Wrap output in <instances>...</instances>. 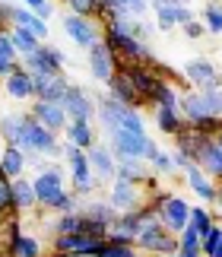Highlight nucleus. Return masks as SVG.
Returning <instances> with one entry per match:
<instances>
[{
	"instance_id": "nucleus-1",
	"label": "nucleus",
	"mask_w": 222,
	"mask_h": 257,
	"mask_svg": "<svg viewBox=\"0 0 222 257\" xmlns=\"http://www.w3.org/2000/svg\"><path fill=\"white\" fill-rule=\"evenodd\" d=\"M111 146L108 150L115 153V159H143L149 162L156 156L159 146L149 140L146 134H130V131H111Z\"/></svg>"
},
{
	"instance_id": "nucleus-2",
	"label": "nucleus",
	"mask_w": 222,
	"mask_h": 257,
	"mask_svg": "<svg viewBox=\"0 0 222 257\" xmlns=\"http://www.w3.org/2000/svg\"><path fill=\"white\" fill-rule=\"evenodd\" d=\"M19 150L42 153V156H60V146H57L54 131H48L45 124H38L32 114L23 117V143H19Z\"/></svg>"
},
{
	"instance_id": "nucleus-3",
	"label": "nucleus",
	"mask_w": 222,
	"mask_h": 257,
	"mask_svg": "<svg viewBox=\"0 0 222 257\" xmlns=\"http://www.w3.org/2000/svg\"><path fill=\"white\" fill-rule=\"evenodd\" d=\"M105 45L115 51V57H124L127 64H143V61L153 57L146 42L134 38L130 32H115V29H108V26H105Z\"/></svg>"
},
{
	"instance_id": "nucleus-4",
	"label": "nucleus",
	"mask_w": 222,
	"mask_h": 257,
	"mask_svg": "<svg viewBox=\"0 0 222 257\" xmlns=\"http://www.w3.org/2000/svg\"><path fill=\"white\" fill-rule=\"evenodd\" d=\"M108 238H92V235L73 232V235H54V251L70 257H102Z\"/></svg>"
},
{
	"instance_id": "nucleus-5",
	"label": "nucleus",
	"mask_w": 222,
	"mask_h": 257,
	"mask_svg": "<svg viewBox=\"0 0 222 257\" xmlns=\"http://www.w3.org/2000/svg\"><path fill=\"white\" fill-rule=\"evenodd\" d=\"M156 213H159V222L165 225L168 232H181V229H187V216H190V203L184 200V197H175V194H162L159 197V203H156Z\"/></svg>"
},
{
	"instance_id": "nucleus-6",
	"label": "nucleus",
	"mask_w": 222,
	"mask_h": 257,
	"mask_svg": "<svg viewBox=\"0 0 222 257\" xmlns=\"http://www.w3.org/2000/svg\"><path fill=\"white\" fill-rule=\"evenodd\" d=\"M67 162H70V175H73V191L76 194H92L95 191V175L89 169V156L86 150L70 143L67 146Z\"/></svg>"
},
{
	"instance_id": "nucleus-7",
	"label": "nucleus",
	"mask_w": 222,
	"mask_h": 257,
	"mask_svg": "<svg viewBox=\"0 0 222 257\" xmlns=\"http://www.w3.org/2000/svg\"><path fill=\"white\" fill-rule=\"evenodd\" d=\"M60 108L67 111L70 121H92L95 117V98L79 86H67V92L60 95Z\"/></svg>"
},
{
	"instance_id": "nucleus-8",
	"label": "nucleus",
	"mask_w": 222,
	"mask_h": 257,
	"mask_svg": "<svg viewBox=\"0 0 222 257\" xmlns=\"http://www.w3.org/2000/svg\"><path fill=\"white\" fill-rule=\"evenodd\" d=\"M64 35L73 38V42H76L79 48H86V51H89L92 45L102 42V32H98V26L92 23V16H76V13L64 16Z\"/></svg>"
},
{
	"instance_id": "nucleus-9",
	"label": "nucleus",
	"mask_w": 222,
	"mask_h": 257,
	"mask_svg": "<svg viewBox=\"0 0 222 257\" xmlns=\"http://www.w3.org/2000/svg\"><path fill=\"white\" fill-rule=\"evenodd\" d=\"M32 187H35V200L51 210V203L64 194V175H60L57 169H38Z\"/></svg>"
},
{
	"instance_id": "nucleus-10",
	"label": "nucleus",
	"mask_w": 222,
	"mask_h": 257,
	"mask_svg": "<svg viewBox=\"0 0 222 257\" xmlns=\"http://www.w3.org/2000/svg\"><path fill=\"white\" fill-rule=\"evenodd\" d=\"M115 70H118V57H115V51H111L105 42L89 48V73H92V80L108 83L111 76H115Z\"/></svg>"
},
{
	"instance_id": "nucleus-11",
	"label": "nucleus",
	"mask_w": 222,
	"mask_h": 257,
	"mask_svg": "<svg viewBox=\"0 0 222 257\" xmlns=\"http://www.w3.org/2000/svg\"><path fill=\"white\" fill-rule=\"evenodd\" d=\"M137 248H143L149 254H168V251H178V238H175V232H168L165 225H156V229H149V232H140L137 235Z\"/></svg>"
},
{
	"instance_id": "nucleus-12",
	"label": "nucleus",
	"mask_w": 222,
	"mask_h": 257,
	"mask_svg": "<svg viewBox=\"0 0 222 257\" xmlns=\"http://www.w3.org/2000/svg\"><path fill=\"white\" fill-rule=\"evenodd\" d=\"M184 76L194 83L197 92H203V89H213V86H222V80H219L213 61H206V57H194V61H187V64H184Z\"/></svg>"
},
{
	"instance_id": "nucleus-13",
	"label": "nucleus",
	"mask_w": 222,
	"mask_h": 257,
	"mask_svg": "<svg viewBox=\"0 0 222 257\" xmlns=\"http://www.w3.org/2000/svg\"><path fill=\"white\" fill-rule=\"evenodd\" d=\"M89 169H92L95 181H115L118 178V162H115V153L102 143H92L89 146Z\"/></svg>"
},
{
	"instance_id": "nucleus-14",
	"label": "nucleus",
	"mask_w": 222,
	"mask_h": 257,
	"mask_svg": "<svg viewBox=\"0 0 222 257\" xmlns=\"http://www.w3.org/2000/svg\"><path fill=\"white\" fill-rule=\"evenodd\" d=\"M121 70H124V76L130 80V86L137 89V95H140V98H146V102L153 98L156 86H159V76L146 67V61H143V64H124Z\"/></svg>"
},
{
	"instance_id": "nucleus-15",
	"label": "nucleus",
	"mask_w": 222,
	"mask_h": 257,
	"mask_svg": "<svg viewBox=\"0 0 222 257\" xmlns=\"http://www.w3.org/2000/svg\"><path fill=\"white\" fill-rule=\"evenodd\" d=\"M7 16H10V23H13V26L26 29V32H29V35H35L38 42H45V38H48V26H45V19L38 16V13H32V10L10 4V7H7Z\"/></svg>"
},
{
	"instance_id": "nucleus-16",
	"label": "nucleus",
	"mask_w": 222,
	"mask_h": 257,
	"mask_svg": "<svg viewBox=\"0 0 222 257\" xmlns=\"http://www.w3.org/2000/svg\"><path fill=\"white\" fill-rule=\"evenodd\" d=\"M29 76H32L35 98H45V102H60V95L67 92V80L60 73H29Z\"/></svg>"
},
{
	"instance_id": "nucleus-17",
	"label": "nucleus",
	"mask_w": 222,
	"mask_h": 257,
	"mask_svg": "<svg viewBox=\"0 0 222 257\" xmlns=\"http://www.w3.org/2000/svg\"><path fill=\"white\" fill-rule=\"evenodd\" d=\"M32 117L38 124H45L48 131H54V134L67 127V111L60 108V102H45V98H38L32 105Z\"/></svg>"
},
{
	"instance_id": "nucleus-18",
	"label": "nucleus",
	"mask_w": 222,
	"mask_h": 257,
	"mask_svg": "<svg viewBox=\"0 0 222 257\" xmlns=\"http://www.w3.org/2000/svg\"><path fill=\"white\" fill-rule=\"evenodd\" d=\"M105 86H108V95L115 98V102H121V105H130V108H140V105H146L143 98L137 95V89L130 86V80L124 76V70H121V67L115 70V76H111V80H108Z\"/></svg>"
},
{
	"instance_id": "nucleus-19",
	"label": "nucleus",
	"mask_w": 222,
	"mask_h": 257,
	"mask_svg": "<svg viewBox=\"0 0 222 257\" xmlns=\"http://www.w3.org/2000/svg\"><path fill=\"white\" fill-rule=\"evenodd\" d=\"M111 206H115L118 213H127V210H134V206H140L137 184L124 181V178H115V181H111Z\"/></svg>"
},
{
	"instance_id": "nucleus-20",
	"label": "nucleus",
	"mask_w": 222,
	"mask_h": 257,
	"mask_svg": "<svg viewBox=\"0 0 222 257\" xmlns=\"http://www.w3.org/2000/svg\"><path fill=\"white\" fill-rule=\"evenodd\" d=\"M4 86H7V92L13 95V98H35V89H32V76H29L26 67H13V73L4 76Z\"/></svg>"
},
{
	"instance_id": "nucleus-21",
	"label": "nucleus",
	"mask_w": 222,
	"mask_h": 257,
	"mask_svg": "<svg viewBox=\"0 0 222 257\" xmlns=\"http://www.w3.org/2000/svg\"><path fill=\"white\" fill-rule=\"evenodd\" d=\"M184 175H187V184H190V191H194V194H200L203 200H219V191L209 184V175L203 169H197V165L190 162L187 169H184Z\"/></svg>"
},
{
	"instance_id": "nucleus-22",
	"label": "nucleus",
	"mask_w": 222,
	"mask_h": 257,
	"mask_svg": "<svg viewBox=\"0 0 222 257\" xmlns=\"http://www.w3.org/2000/svg\"><path fill=\"white\" fill-rule=\"evenodd\" d=\"M0 169H4V175L13 181V178H19L23 175V169H26V150H19V146H4L0 150Z\"/></svg>"
},
{
	"instance_id": "nucleus-23",
	"label": "nucleus",
	"mask_w": 222,
	"mask_h": 257,
	"mask_svg": "<svg viewBox=\"0 0 222 257\" xmlns=\"http://www.w3.org/2000/svg\"><path fill=\"white\" fill-rule=\"evenodd\" d=\"M118 178H124V181H130V184H140V181L156 184L153 175L146 172L143 159H118Z\"/></svg>"
},
{
	"instance_id": "nucleus-24",
	"label": "nucleus",
	"mask_w": 222,
	"mask_h": 257,
	"mask_svg": "<svg viewBox=\"0 0 222 257\" xmlns=\"http://www.w3.org/2000/svg\"><path fill=\"white\" fill-rule=\"evenodd\" d=\"M67 140L79 146V150H89V146L95 143V134H92V121H70L67 127Z\"/></svg>"
},
{
	"instance_id": "nucleus-25",
	"label": "nucleus",
	"mask_w": 222,
	"mask_h": 257,
	"mask_svg": "<svg viewBox=\"0 0 222 257\" xmlns=\"http://www.w3.org/2000/svg\"><path fill=\"white\" fill-rule=\"evenodd\" d=\"M13 210H32V206L38 203L35 200V187H32V181H26L23 175L19 178H13Z\"/></svg>"
},
{
	"instance_id": "nucleus-26",
	"label": "nucleus",
	"mask_w": 222,
	"mask_h": 257,
	"mask_svg": "<svg viewBox=\"0 0 222 257\" xmlns=\"http://www.w3.org/2000/svg\"><path fill=\"white\" fill-rule=\"evenodd\" d=\"M178 105H181V111H184V117H187L190 124L209 114V108H206V98H203V92H187V95H181V102H178Z\"/></svg>"
},
{
	"instance_id": "nucleus-27",
	"label": "nucleus",
	"mask_w": 222,
	"mask_h": 257,
	"mask_svg": "<svg viewBox=\"0 0 222 257\" xmlns=\"http://www.w3.org/2000/svg\"><path fill=\"white\" fill-rule=\"evenodd\" d=\"M86 219H92V222H102L111 229V222L118 219V210L111 206V200H92V203H86V210H83Z\"/></svg>"
},
{
	"instance_id": "nucleus-28",
	"label": "nucleus",
	"mask_w": 222,
	"mask_h": 257,
	"mask_svg": "<svg viewBox=\"0 0 222 257\" xmlns=\"http://www.w3.org/2000/svg\"><path fill=\"white\" fill-rule=\"evenodd\" d=\"M156 124H159V131L168 134V137H178L181 131H184L178 108H156Z\"/></svg>"
},
{
	"instance_id": "nucleus-29",
	"label": "nucleus",
	"mask_w": 222,
	"mask_h": 257,
	"mask_svg": "<svg viewBox=\"0 0 222 257\" xmlns=\"http://www.w3.org/2000/svg\"><path fill=\"white\" fill-rule=\"evenodd\" d=\"M197 162L203 165V172L209 175V178H222V150L216 143H209L203 153L197 156Z\"/></svg>"
},
{
	"instance_id": "nucleus-30",
	"label": "nucleus",
	"mask_w": 222,
	"mask_h": 257,
	"mask_svg": "<svg viewBox=\"0 0 222 257\" xmlns=\"http://www.w3.org/2000/svg\"><path fill=\"white\" fill-rule=\"evenodd\" d=\"M10 42H13L16 54H23V57H26V54H35V51H38V45H42L35 35H29L26 29H19V26L10 29Z\"/></svg>"
},
{
	"instance_id": "nucleus-31",
	"label": "nucleus",
	"mask_w": 222,
	"mask_h": 257,
	"mask_svg": "<svg viewBox=\"0 0 222 257\" xmlns=\"http://www.w3.org/2000/svg\"><path fill=\"white\" fill-rule=\"evenodd\" d=\"M0 137H4L10 146H19V143H23V117L4 114V117H0Z\"/></svg>"
},
{
	"instance_id": "nucleus-32",
	"label": "nucleus",
	"mask_w": 222,
	"mask_h": 257,
	"mask_svg": "<svg viewBox=\"0 0 222 257\" xmlns=\"http://www.w3.org/2000/svg\"><path fill=\"white\" fill-rule=\"evenodd\" d=\"M200 254L203 257H222V225L219 222H213V229L200 238Z\"/></svg>"
},
{
	"instance_id": "nucleus-33",
	"label": "nucleus",
	"mask_w": 222,
	"mask_h": 257,
	"mask_svg": "<svg viewBox=\"0 0 222 257\" xmlns=\"http://www.w3.org/2000/svg\"><path fill=\"white\" fill-rule=\"evenodd\" d=\"M149 102H156V108H178L181 95H178V89L171 86V83L159 80V86H156V92H153V98H149Z\"/></svg>"
},
{
	"instance_id": "nucleus-34",
	"label": "nucleus",
	"mask_w": 222,
	"mask_h": 257,
	"mask_svg": "<svg viewBox=\"0 0 222 257\" xmlns=\"http://www.w3.org/2000/svg\"><path fill=\"white\" fill-rule=\"evenodd\" d=\"M10 251H13L16 257H38L42 254V244H38V238H29V235H13V241H10Z\"/></svg>"
},
{
	"instance_id": "nucleus-35",
	"label": "nucleus",
	"mask_w": 222,
	"mask_h": 257,
	"mask_svg": "<svg viewBox=\"0 0 222 257\" xmlns=\"http://www.w3.org/2000/svg\"><path fill=\"white\" fill-rule=\"evenodd\" d=\"M178 254H181V257H194V254H200V235L190 229V225L178 232Z\"/></svg>"
},
{
	"instance_id": "nucleus-36",
	"label": "nucleus",
	"mask_w": 222,
	"mask_h": 257,
	"mask_svg": "<svg viewBox=\"0 0 222 257\" xmlns=\"http://www.w3.org/2000/svg\"><path fill=\"white\" fill-rule=\"evenodd\" d=\"M213 216H209L206 210H203V206H194V210H190V216H187V225H190V229H194L197 235H200V238H203V235L209 232V229H213Z\"/></svg>"
},
{
	"instance_id": "nucleus-37",
	"label": "nucleus",
	"mask_w": 222,
	"mask_h": 257,
	"mask_svg": "<svg viewBox=\"0 0 222 257\" xmlns=\"http://www.w3.org/2000/svg\"><path fill=\"white\" fill-rule=\"evenodd\" d=\"M203 29L206 32H213V35H219L222 32V4H206L203 7Z\"/></svg>"
},
{
	"instance_id": "nucleus-38",
	"label": "nucleus",
	"mask_w": 222,
	"mask_h": 257,
	"mask_svg": "<svg viewBox=\"0 0 222 257\" xmlns=\"http://www.w3.org/2000/svg\"><path fill=\"white\" fill-rule=\"evenodd\" d=\"M79 225H83V216L79 213H60V219L54 222V232L57 235H73V232H79Z\"/></svg>"
},
{
	"instance_id": "nucleus-39",
	"label": "nucleus",
	"mask_w": 222,
	"mask_h": 257,
	"mask_svg": "<svg viewBox=\"0 0 222 257\" xmlns=\"http://www.w3.org/2000/svg\"><path fill=\"white\" fill-rule=\"evenodd\" d=\"M64 4L70 7V13H76V16H98V4H102V0H64Z\"/></svg>"
},
{
	"instance_id": "nucleus-40",
	"label": "nucleus",
	"mask_w": 222,
	"mask_h": 257,
	"mask_svg": "<svg viewBox=\"0 0 222 257\" xmlns=\"http://www.w3.org/2000/svg\"><path fill=\"white\" fill-rule=\"evenodd\" d=\"M203 98H206V108H209V114H216L219 121H222V86L203 89Z\"/></svg>"
},
{
	"instance_id": "nucleus-41",
	"label": "nucleus",
	"mask_w": 222,
	"mask_h": 257,
	"mask_svg": "<svg viewBox=\"0 0 222 257\" xmlns=\"http://www.w3.org/2000/svg\"><path fill=\"white\" fill-rule=\"evenodd\" d=\"M7 210H13V184L0 169V213H7Z\"/></svg>"
},
{
	"instance_id": "nucleus-42",
	"label": "nucleus",
	"mask_w": 222,
	"mask_h": 257,
	"mask_svg": "<svg viewBox=\"0 0 222 257\" xmlns=\"http://www.w3.org/2000/svg\"><path fill=\"white\" fill-rule=\"evenodd\" d=\"M102 257H140V254L134 251V244H118V241H108V244H105V251H102Z\"/></svg>"
},
{
	"instance_id": "nucleus-43",
	"label": "nucleus",
	"mask_w": 222,
	"mask_h": 257,
	"mask_svg": "<svg viewBox=\"0 0 222 257\" xmlns=\"http://www.w3.org/2000/svg\"><path fill=\"white\" fill-rule=\"evenodd\" d=\"M149 162L156 165V172H159V175H171V172H175V159H171L168 153H162V150H156V156H153Z\"/></svg>"
},
{
	"instance_id": "nucleus-44",
	"label": "nucleus",
	"mask_w": 222,
	"mask_h": 257,
	"mask_svg": "<svg viewBox=\"0 0 222 257\" xmlns=\"http://www.w3.org/2000/svg\"><path fill=\"white\" fill-rule=\"evenodd\" d=\"M51 210H57V213H76V194H60L57 200L51 203Z\"/></svg>"
},
{
	"instance_id": "nucleus-45",
	"label": "nucleus",
	"mask_w": 222,
	"mask_h": 257,
	"mask_svg": "<svg viewBox=\"0 0 222 257\" xmlns=\"http://www.w3.org/2000/svg\"><path fill=\"white\" fill-rule=\"evenodd\" d=\"M23 7H26V10H32V13H38L42 19L51 16V4H48V0H23Z\"/></svg>"
},
{
	"instance_id": "nucleus-46",
	"label": "nucleus",
	"mask_w": 222,
	"mask_h": 257,
	"mask_svg": "<svg viewBox=\"0 0 222 257\" xmlns=\"http://www.w3.org/2000/svg\"><path fill=\"white\" fill-rule=\"evenodd\" d=\"M42 51H45V57L57 67V70L64 67V54H60V48H54V45H42Z\"/></svg>"
},
{
	"instance_id": "nucleus-47",
	"label": "nucleus",
	"mask_w": 222,
	"mask_h": 257,
	"mask_svg": "<svg viewBox=\"0 0 222 257\" xmlns=\"http://www.w3.org/2000/svg\"><path fill=\"white\" fill-rule=\"evenodd\" d=\"M0 54L10 57V61H16V48L10 42V32H0Z\"/></svg>"
},
{
	"instance_id": "nucleus-48",
	"label": "nucleus",
	"mask_w": 222,
	"mask_h": 257,
	"mask_svg": "<svg viewBox=\"0 0 222 257\" xmlns=\"http://www.w3.org/2000/svg\"><path fill=\"white\" fill-rule=\"evenodd\" d=\"M203 32H206V29L200 26L197 19H190V23H184V35H187V38H200V35H203Z\"/></svg>"
},
{
	"instance_id": "nucleus-49",
	"label": "nucleus",
	"mask_w": 222,
	"mask_h": 257,
	"mask_svg": "<svg viewBox=\"0 0 222 257\" xmlns=\"http://www.w3.org/2000/svg\"><path fill=\"white\" fill-rule=\"evenodd\" d=\"M13 67H16V61H10V57L0 54V76H10V73H13Z\"/></svg>"
},
{
	"instance_id": "nucleus-50",
	"label": "nucleus",
	"mask_w": 222,
	"mask_h": 257,
	"mask_svg": "<svg viewBox=\"0 0 222 257\" xmlns=\"http://www.w3.org/2000/svg\"><path fill=\"white\" fill-rule=\"evenodd\" d=\"M7 4H0V32H7Z\"/></svg>"
},
{
	"instance_id": "nucleus-51",
	"label": "nucleus",
	"mask_w": 222,
	"mask_h": 257,
	"mask_svg": "<svg viewBox=\"0 0 222 257\" xmlns=\"http://www.w3.org/2000/svg\"><path fill=\"white\" fill-rule=\"evenodd\" d=\"M213 143H216L219 150H222V127H219V131H216V137H213Z\"/></svg>"
},
{
	"instance_id": "nucleus-52",
	"label": "nucleus",
	"mask_w": 222,
	"mask_h": 257,
	"mask_svg": "<svg viewBox=\"0 0 222 257\" xmlns=\"http://www.w3.org/2000/svg\"><path fill=\"white\" fill-rule=\"evenodd\" d=\"M194 257H203V254H194Z\"/></svg>"
},
{
	"instance_id": "nucleus-53",
	"label": "nucleus",
	"mask_w": 222,
	"mask_h": 257,
	"mask_svg": "<svg viewBox=\"0 0 222 257\" xmlns=\"http://www.w3.org/2000/svg\"><path fill=\"white\" fill-rule=\"evenodd\" d=\"M0 4H7V0H0Z\"/></svg>"
}]
</instances>
